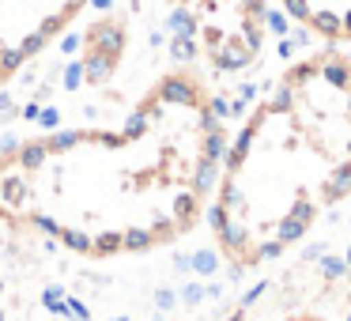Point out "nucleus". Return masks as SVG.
Masks as SVG:
<instances>
[{
	"mask_svg": "<svg viewBox=\"0 0 351 321\" xmlns=\"http://www.w3.org/2000/svg\"><path fill=\"white\" fill-rule=\"evenodd\" d=\"M227 152L215 95L197 69H170L117 125L0 147V227L42 235L87 261L182 242L212 204Z\"/></svg>",
	"mask_w": 351,
	"mask_h": 321,
	"instance_id": "f257e3e1",
	"label": "nucleus"
},
{
	"mask_svg": "<svg viewBox=\"0 0 351 321\" xmlns=\"http://www.w3.org/2000/svg\"><path fill=\"white\" fill-rule=\"evenodd\" d=\"M351 197V54L283 69L223 152L208 223L234 272L280 261Z\"/></svg>",
	"mask_w": 351,
	"mask_h": 321,
	"instance_id": "f03ea898",
	"label": "nucleus"
},
{
	"mask_svg": "<svg viewBox=\"0 0 351 321\" xmlns=\"http://www.w3.org/2000/svg\"><path fill=\"white\" fill-rule=\"evenodd\" d=\"M174 54L215 76L253 69L268 38V0H167Z\"/></svg>",
	"mask_w": 351,
	"mask_h": 321,
	"instance_id": "7ed1b4c3",
	"label": "nucleus"
},
{
	"mask_svg": "<svg viewBox=\"0 0 351 321\" xmlns=\"http://www.w3.org/2000/svg\"><path fill=\"white\" fill-rule=\"evenodd\" d=\"M91 0H0V91L53 46Z\"/></svg>",
	"mask_w": 351,
	"mask_h": 321,
	"instance_id": "20e7f679",
	"label": "nucleus"
},
{
	"mask_svg": "<svg viewBox=\"0 0 351 321\" xmlns=\"http://www.w3.org/2000/svg\"><path fill=\"white\" fill-rule=\"evenodd\" d=\"M283 12L328 46L351 42V0H280Z\"/></svg>",
	"mask_w": 351,
	"mask_h": 321,
	"instance_id": "39448f33",
	"label": "nucleus"
},
{
	"mask_svg": "<svg viewBox=\"0 0 351 321\" xmlns=\"http://www.w3.org/2000/svg\"><path fill=\"white\" fill-rule=\"evenodd\" d=\"M276 321H321V318H313V313H291V318H276Z\"/></svg>",
	"mask_w": 351,
	"mask_h": 321,
	"instance_id": "423d86ee",
	"label": "nucleus"
}]
</instances>
